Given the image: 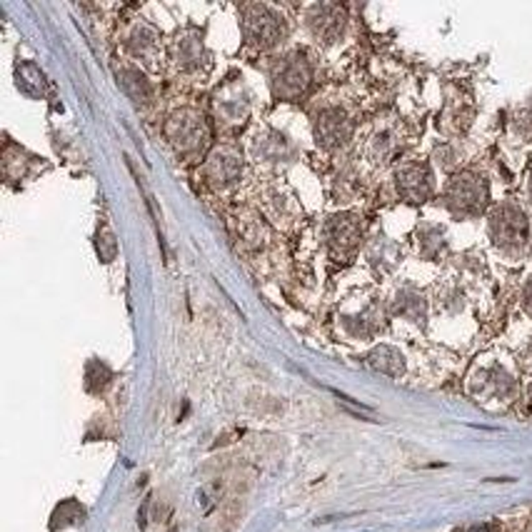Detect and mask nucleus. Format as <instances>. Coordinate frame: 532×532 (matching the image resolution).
I'll return each instance as SVG.
<instances>
[{
  "instance_id": "nucleus-1",
  "label": "nucleus",
  "mask_w": 532,
  "mask_h": 532,
  "mask_svg": "<svg viewBox=\"0 0 532 532\" xmlns=\"http://www.w3.org/2000/svg\"><path fill=\"white\" fill-rule=\"evenodd\" d=\"M490 235L500 248H522L530 235V223L517 205H500L490 218Z\"/></svg>"
},
{
  "instance_id": "nucleus-2",
  "label": "nucleus",
  "mask_w": 532,
  "mask_h": 532,
  "mask_svg": "<svg viewBox=\"0 0 532 532\" xmlns=\"http://www.w3.org/2000/svg\"><path fill=\"white\" fill-rule=\"evenodd\" d=\"M168 138L183 153H193L200 150L208 140V125H205L203 115L195 110H180L170 118L168 123Z\"/></svg>"
},
{
  "instance_id": "nucleus-3",
  "label": "nucleus",
  "mask_w": 532,
  "mask_h": 532,
  "mask_svg": "<svg viewBox=\"0 0 532 532\" xmlns=\"http://www.w3.org/2000/svg\"><path fill=\"white\" fill-rule=\"evenodd\" d=\"M272 85H275V95L287 97V100L300 97L305 87L310 85V68L305 63V55L292 53V55L282 58L280 65L275 68V75H272Z\"/></svg>"
},
{
  "instance_id": "nucleus-4",
  "label": "nucleus",
  "mask_w": 532,
  "mask_h": 532,
  "mask_svg": "<svg viewBox=\"0 0 532 532\" xmlns=\"http://www.w3.org/2000/svg\"><path fill=\"white\" fill-rule=\"evenodd\" d=\"M487 203V185L472 173L457 175L447 185V205L457 213H480Z\"/></svg>"
},
{
  "instance_id": "nucleus-5",
  "label": "nucleus",
  "mask_w": 532,
  "mask_h": 532,
  "mask_svg": "<svg viewBox=\"0 0 532 532\" xmlns=\"http://www.w3.org/2000/svg\"><path fill=\"white\" fill-rule=\"evenodd\" d=\"M245 36L260 48L275 46L277 38L282 36V23L270 8L252 6L245 11Z\"/></svg>"
},
{
  "instance_id": "nucleus-6",
  "label": "nucleus",
  "mask_w": 532,
  "mask_h": 532,
  "mask_svg": "<svg viewBox=\"0 0 532 532\" xmlns=\"http://www.w3.org/2000/svg\"><path fill=\"white\" fill-rule=\"evenodd\" d=\"M208 178L216 188H228L240 175V155L233 145H223L208 158Z\"/></svg>"
},
{
  "instance_id": "nucleus-7",
  "label": "nucleus",
  "mask_w": 532,
  "mask_h": 532,
  "mask_svg": "<svg viewBox=\"0 0 532 532\" xmlns=\"http://www.w3.org/2000/svg\"><path fill=\"white\" fill-rule=\"evenodd\" d=\"M398 188L408 200L422 203L432 193V175L425 165H405L398 173Z\"/></svg>"
},
{
  "instance_id": "nucleus-8",
  "label": "nucleus",
  "mask_w": 532,
  "mask_h": 532,
  "mask_svg": "<svg viewBox=\"0 0 532 532\" xmlns=\"http://www.w3.org/2000/svg\"><path fill=\"white\" fill-rule=\"evenodd\" d=\"M317 143H323L325 148H338L350 138V120L340 110H325L315 125Z\"/></svg>"
},
{
  "instance_id": "nucleus-9",
  "label": "nucleus",
  "mask_w": 532,
  "mask_h": 532,
  "mask_svg": "<svg viewBox=\"0 0 532 532\" xmlns=\"http://www.w3.org/2000/svg\"><path fill=\"white\" fill-rule=\"evenodd\" d=\"M328 238H330V245L340 252H350L355 250L360 240V225H358V218L353 216H343V218H335L328 228Z\"/></svg>"
},
{
  "instance_id": "nucleus-10",
  "label": "nucleus",
  "mask_w": 532,
  "mask_h": 532,
  "mask_svg": "<svg viewBox=\"0 0 532 532\" xmlns=\"http://www.w3.org/2000/svg\"><path fill=\"white\" fill-rule=\"evenodd\" d=\"M310 26L317 36L333 38L343 31V13L333 6H320L315 8V16H310Z\"/></svg>"
},
{
  "instance_id": "nucleus-11",
  "label": "nucleus",
  "mask_w": 532,
  "mask_h": 532,
  "mask_svg": "<svg viewBox=\"0 0 532 532\" xmlns=\"http://www.w3.org/2000/svg\"><path fill=\"white\" fill-rule=\"evenodd\" d=\"M370 365L375 370L385 375H400L403 373V358L395 353L393 348H378L373 355H370Z\"/></svg>"
},
{
  "instance_id": "nucleus-12",
  "label": "nucleus",
  "mask_w": 532,
  "mask_h": 532,
  "mask_svg": "<svg viewBox=\"0 0 532 532\" xmlns=\"http://www.w3.org/2000/svg\"><path fill=\"white\" fill-rule=\"evenodd\" d=\"M467 532H497L495 525H477V527H470Z\"/></svg>"
},
{
  "instance_id": "nucleus-13",
  "label": "nucleus",
  "mask_w": 532,
  "mask_h": 532,
  "mask_svg": "<svg viewBox=\"0 0 532 532\" xmlns=\"http://www.w3.org/2000/svg\"><path fill=\"white\" fill-rule=\"evenodd\" d=\"M525 300H527V307H530V312H532V282H530V285H527Z\"/></svg>"
}]
</instances>
